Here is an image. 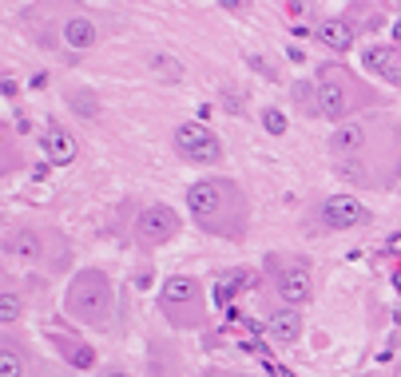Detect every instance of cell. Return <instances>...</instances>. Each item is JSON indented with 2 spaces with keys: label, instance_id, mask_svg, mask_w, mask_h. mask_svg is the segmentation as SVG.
I'll return each mask as SVG.
<instances>
[{
  "label": "cell",
  "instance_id": "cell-1",
  "mask_svg": "<svg viewBox=\"0 0 401 377\" xmlns=\"http://www.w3.org/2000/svg\"><path fill=\"white\" fill-rule=\"evenodd\" d=\"M68 314L76 322H88V326H103L111 314V286L100 270H84L76 274L68 290Z\"/></svg>",
  "mask_w": 401,
  "mask_h": 377
},
{
  "label": "cell",
  "instance_id": "cell-2",
  "mask_svg": "<svg viewBox=\"0 0 401 377\" xmlns=\"http://www.w3.org/2000/svg\"><path fill=\"white\" fill-rule=\"evenodd\" d=\"M175 143H179V151L191 155L195 163H211V159H219V151H222L219 139L203 128V123H179V128H175Z\"/></svg>",
  "mask_w": 401,
  "mask_h": 377
},
{
  "label": "cell",
  "instance_id": "cell-3",
  "mask_svg": "<svg viewBox=\"0 0 401 377\" xmlns=\"http://www.w3.org/2000/svg\"><path fill=\"white\" fill-rule=\"evenodd\" d=\"M175 230H179V218H175L171 207H147L140 215V223H135V235H140L143 247H159V242H167Z\"/></svg>",
  "mask_w": 401,
  "mask_h": 377
},
{
  "label": "cell",
  "instance_id": "cell-4",
  "mask_svg": "<svg viewBox=\"0 0 401 377\" xmlns=\"http://www.w3.org/2000/svg\"><path fill=\"white\" fill-rule=\"evenodd\" d=\"M366 218H370V210L350 195H334V198H326V207H322V223L330 230H354V227H361Z\"/></svg>",
  "mask_w": 401,
  "mask_h": 377
},
{
  "label": "cell",
  "instance_id": "cell-5",
  "mask_svg": "<svg viewBox=\"0 0 401 377\" xmlns=\"http://www.w3.org/2000/svg\"><path fill=\"white\" fill-rule=\"evenodd\" d=\"M199 306V286H195V278H167L163 282V310L171 314V322H179V310H195Z\"/></svg>",
  "mask_w": 401,
  "mask_h": 377
},
{
  "label": "cell",
  "instance_id": "cell-6",
  "mask_svg": "<svg viewBox=\"0 0 401 377\" xmlns=\"http://www.w3.org/2000/svg\"><path fill=\"white\" fill-rule=\"evenodd\" d=\"M222 187H227V183H191V187H187L191 215H199V218L211 223V218L222 210Z\"/></svg>",
  "mask_w": 401,
  "mask_h": 377
},
{
  "label": "cell",
  "instance_id": "cell-7",
  "mask_svg": "<svg viewBox=\"0 0 401 377\" xmlns=\"http://www.w3.org/2000/svg\"><path fill=\"white\" fill-rule=\"evenodd\" d=\"M361 60H366V68H370V72L385 76L390 84H401V52H397V48H385V44H370Z\"/></svg>",
  "mask_w": 401,
  "mask_h": 377
},
{
  "label": "cell",
  "instance_id": "cell-8",
  "mask_svg": "<svg viewBox=\"0 0 401 377\" xmlns=\"http://www.w3.org/2000/svg\"><path fill=\"white\" fill-rule=\"evenodd\" d=\"M318 96H322V116H330V119H341L346 116V91H341V76L338 72H322V88H318Z\"/></svg>",
  "mask_w": 401,
  "mask_h": 377
},
{
  "label": "cell",
  "instance_id": "cell-9",
  "mask_svg": "<svg viewBox=\"0 0 401 377\" xmlns=\"http://www.w3.org/2000/svg\"><path fill=\"white\" fill-rule=\"evenodd\" d=\"M40 143H44V155H48L56 167H68L72 159L80 155V151H76V139H72L68 131H60V128H48L40 135Z\"/></svg>",
  "mask_w": 401,
  "mask_h": 377
},
{
  "label": "cell",
  "instance_id": "cell-10",
  "mask_svg": "<svg viewBox=\"0 0 401 377\" xmlns=\"http://www.w3.org/2000/svg\"><path fill=\"white\" fill-rule=\"evenodd\" d=\"M278 294H282V302H286V306H298V302H306V298H310V274H306L302 266L282 270Z\"/></svg>",
  "mask_w": 401,
  "mask_h": 377
},
{
  "label": "cell",
  "instance_id": "cell-11",
  "mask_svg": "<svg viewBox=\"0 0 401 377\" xmlns=\"http://www.w3.org/2000/svg\"><path fill=\"white\" fill-rule=\"evenodd\" d=\"M314 36H318L330 52H350L354 48V24L350 20H326V24L314 28Z\"/></svg>",
  "mask_w": 401,
  "mask_h": 377
},
{
  "label": "cell",
  "instance_id": "cell-12",
  "mask_svg": "<svg viewBox=\"0 0 401 377\" xmlns=\"http://www.w3.org/2000/svg\"><path fill=\"white\" fill-rule=\"evenodd\" d=\"M271 334L278 337L282 346H294V342L302 337V314L294 306L274 310V314H271Z\"/></svg>",
  "mask_w": 401,
  "mask_h": 377
},
{
  "label": "cell",
  "instance_id": "cell-13",
  "mask_svg": "<svg viewBox=\"0 0 401 377\" xmlns=\"http://www.w3.org/2000/svg\"><path fill=\"white\" fill-rule=\"evenodd\" d=\"M334 155H358L366 147V123H338L330 135Z\"/></svg>",
  "mask_w": 401,
  "mask_h": 377
},
{
  "label": "cell",
  "instance_id": "cell-14",
  "mask_svg": "<svg viewBox=\"0 0 401 377\" xmlns=\"http://www.w3.org/2000/svg\"><path fill=\"white\" fill-rule=\"evenodd\" d=\"M64 40H68V48H76V52L91 48V44H96V24H91L88 16L68 20V24H64Z\"/></svg>",
  "mask_w": 401,
  "mask_h": 377
},
{
  "label": "cell",
  "instance_id": "cell-15",
  "mask_svg": "<svg viewBox=\"0 0 401 377\" xmlns=\"http://www.w3.org/2000/svg\"><path fill=\"white\" fill-rule=\"evenodd\" d=\"M4 247H9L12 258H24V262H28V258L40 254V238L32 235V230H21V235H9V242H4Z\"/></svg>",
  "mask_w": 401,
  "mask_h": 377
},
{
  "label": "cell",
  "instance_id": "cell-16",
  "mask_svg": "<svg viewBox=\"0 0 401 377\" xmlns=\"http://www.w3.org/2000/svg\"><path fill=\"white\" fill-rule=\"evenodd\" d=\"M294 103H298V108L306 111V116L322 111V96H318V88H314V84H306V79H302V84H294Z\"/></svg>",
  "mask_w": 401,
  "mask_h": 377
},
{
  "label": "cell",
  "instance_id": "cell-17",
  "mask_svg": "<svg viewBox=\"0 0 401 377\" xmlns=\"http://www.w3.org/2000/svg\"><path fill=\"white\" fill-rule=\"evenodd\" d=\"M334 175L346 179V183H361V179H366V171H361L358 155H338V159H334Z\"/></svg>",
  "mask_w": 401,
  "mask_h": 377
},
{
  "label": "cell",
  "instance_id": "cell-18",
  "mask_svg": "<svg viewBox=\"0 0 401 377\" xmlns=\"http://www.w3.org/2000/svg\"><path fill=\"white\" fill-rule=\"evenodd\" d=\"M64 357H68L76 369H91L96 366V354L88 346H76V342H64Z\"/></svg>",
  "mask_w": 401,
  "mask_h": 377
},
{
  "label": "cell",
  "instance_id": "cell-19",
  "mask_svg": "<svg viewBox=\"0 0 401 377\" xmlns=\"http://www.w3.org/2000/svg\"><path fill=\"white\" fill-rule=\"evenodd\" d=\"M151 68L159 72L163 79H183V64L179 60H171V56H155L151 60Z\"/></svg>",
  "mask_w": 401,
  "mask_h": 377
},
{
  "label": "cell",
  "instance_id": "cell-20",
  "mask_svg": "<svg viewBox=\"0 0 401 377\" xmlns=\"http://www.w3.org/2000/svg\"><path fill=\"white\" fill-rule=\"evenodd\" d=\"M16 317H21V302H16V294H12V290H4V298H0V322H4V326H12Z\"/></svg>",
  "mask_w": 401,
  "mask_h": 377
},
{
  "label": "cell",
  "instance_id": "cell-21",
  "mask_svg": "<svg viewBox=\"0 0 401 377\" xmlns=\"http://www.w3.org/2000/svg\"><path fill=\"white\" fill-rule=\"evenodd\" d=\"M24 366H21V357H16V349H4L0 354V377H21Z\"/></svg>",
  "mask_w": 401,
  "mask_h": 377
},
{
  "label": "cell",
  "instance_id": "cell-22",
  "mask_svg": "<svg viewBox=\"0 0 401 377\" xmlns=\"http://www.w3.org/2000/svg\"><path fill=\"white\" fill-rule=\"evenodd\" d=\"M262 128L271 131V135H282V131H286V116H282L278 108H266L262 111Z\"/></svg>",
  "mask_w": 401,
  "mask_h": 377
},
{
  "label": "cell",
  "instance_id": "cell-23",
  "mask_svg": "<svg viewBox=\"0 0 401 377\" xmlns=\"http://www.w3.org/2000/svg\"><path fill=\"white\" fill-rule=\"evenodd\" d=\"M227 12H247V0H219Z\"/></svg>",
  "mask_w": 401,
  "mask_h": 377
},
{
  "label": "cell",
  "instance_id": "cell-24",
  "mask_svg": "<svg viewBox=\"0 0 401 377\" xmlns=\"http://www.w3.org/2000/svg\"><path fill=\"white\" fill-rule=\"evenodd\" d=\"M147 282H151V270H140V274H135V286L147 290Z\"/></svg>",
  "mask_w": 401,
  "mask_h": 377
},
{
  "label": "cell",
  "instance_id": "cell-25",
  "mask_svg": "<svg viewBox=\"0 0 401 377\" xmlns=\"http://www.w3.org/2000/svg\"><path fill=\"white\" fill-rule=\"evenodd\" d=\"M393 36H397V44H401V20H397V24H393Z\"/></svg>",
  "mask_w": 401,
  "mask_h": 377
},
{
  "label": "cell",
  "instance_id": "cell-26",
  "mask_svg": "<svg viewBox=\"0 0 401 377\" xmlns=\"http://www.w3.org/2000/svg\"><path fill=\"white\" fill-rule=\"evenodd\" d=\"M108 377H128V373H108Z\"/></svg>",
  "mask_w": 401,
  "mask_h": 377
}]
</instances>
